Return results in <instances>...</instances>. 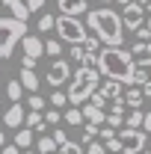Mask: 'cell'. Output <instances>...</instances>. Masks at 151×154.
Wrapping results in <instances>:
<instances>
[{"mask_svg": "<svg viewBox=\"0 0 151 154\" xmlns=\"http://www.w3.org/2000/svg\"><path fill=\"white\" fill-rule=\"evenodd\" d=\"M145 83H151L148 71H145V68H136V74H133V86H131V89H142Z\"/></svg>", "mask_w": 151, "mask_h": 154, "instance_id": "cell-26", "label": "cell"}, {"mask_svg": "<svg viewBox=\"0 0 151 154\" xmlns=\"http://www.w3.org/2000/svg\"><path fill=\"white\" fill-rule=\"evenodd\" d=\"M83 51H86L89 57H98V54H101V42H98L95 36H89L86 42H83Z\"/></svg>", "mask_w": 151, "mask_h": 154, "instance_id": "cell-27", "label": "cell"}, {"mask_svg": "<svg viewBox=\"0 0 151 154\" xmlns=\"http://www.w3.org/2000/svg\"><path fill=\"white\" fill-rule=\"evenodd\" d=\"M45 98H39V95H30V101H27V107H30V113H45Z\"/></svg>", "mask_w": 151, "mask_h": 154, "instance_id": "cell-29", "label": "cell"}, {"mask_svg": "<svg viewBox=\"0 0 151 154\" xmlns=\"http://www.w3.org/2000/svg\"><path fill=\"white\" fill-rule=\"evenodd\" d=\"M59 119H62L59 110H54V107H51V110H45V125H57Z\"/></svg>", "mask_w": 151, "mask_h": 154, "instance_id": "cell-32", "label": "cell"}, {"mask_svg": "<svg viewBox=\"0 0 151 154\" xmlns=\"http://www.w3.org/2000/svg\"><path fill=\"white\" fill-rule=\"evenodd\" d=\"M24 122H27V110H24L21 104H12V107L3 113V125H6V128H18L21 131Z\"/></svg>", "mask_w": 151, "mask_h": 154, "instance_id": "cell-14", "label": "cell"}, {"mask_svg": "<svg viewBox=\"0 0 151 154\" xmlns=\"http://www.w3.org/2000/svg\"><path fill=\"white\" fill-rule=\"evenodd\" d=\"M30 36L27 33V24H21L18 18H0V62L3 59H9L15 54V45L24 42V38Z\"/></svg>", "mask_w": 151, "mask_h": 154, "instance_id": "cell-4", "label": "cell"}, {"mask_svg": "<svg viewBox=\"0 0 151 154\" xmlns=\"http://www.w3.org/2000/svg\"><path fill=\"white\" fill-rule=\"evenodd\" d=\"M39 33H51V30H57V15H48V12H42L36 21Z\"/></svg>", "mask_w": 151, "mask_h": 154, "instance_id": "cell-23", "label": "cell"}, {"mask_svg": "<svg viewBox=\"0 0 151 154\" xmlns=\"http://www.w3.org/2000/svg\"><path fill=\"white\" fill-rule=\"evenodd\" d=\"M98 92L107 98V101H119V98H125V95H122V83H116V80H104Z\"/></svg>", "mask_w": 151, "mask_h": 154, "instance_id": "cell-17", "label": "cell"}, {"mask_svg": "<svg viewBox=\"0 0 151 154\" xmlns=\"http://www.w3.org/2000/svg\"><path fill=\"white\" fill-rule=\"evenodd\" d=\"M21 48H24V59H36L39 62V57L45 54V38H39V36L30 33V36L21 42Z\"/></svg>", "mask_w": 151, "mask_h": 154, "instance_id": "cell-12", "label": "cell"}, {"mask_svg": "<svg viewBox=\"0 0 151 154\" xmlns=\"http://www.w3.org/2000/svg\"><path fill=\"white\" fill-rule=\"evenodd\" d=\"M145 134H148V139H151V113H145V128H142Z\"/></svg>", "mask_w": 151, "mask_h": 154, "instance_id": "cell-37", "label": "cell"}, {"mask_svg": "<svg viewBox=\"0 0 151 154\" xmlns=\"http://www.w3.org/2000/svg\"><path fill=\"white\" fill-rule=\"evenodd\" d=\"M62 119H65V125H71V128H83V125H86V119H83V110H80V107H68V110L62 113Z\"/></svg>", "mask_w": 151, "mask_h": 154, "instance_id": "cell-18", "label": "cell"}, {"mask_svg": "<svg viewBox=\"0 0 151 154\" xmlns=\"http://www.w3.org/2000/svg\"><path fill=\"white\" fill-rule=\"evenodd\" d=\"M15 145H18L21 151H27L30 145H36V139H33V131H30V128H21V131H15Z\"/></svg>", "mask_w": 151, "mask_h": 154, "instance_id": "cell-19", "label": "cell"}, {"mask_svg": "<svg viewBox=\"0 0 151 154\" xmlns=\"http://www.w3.org/2000/svg\"><path fill=\"white\" fill-rule=\"evenodd\" d=\"M48 104H51L54 110H62V107L68 104V95H65V92H54V95H51V101H48Z\"/></svg>", "mask_w": 151, "mask_h": 154, "instance_id": "cell-30", "label": "cell"}, {"mask_svg": "<svg viewBox=\"0 0 151 154\" xmlns=\"http://www.w3.org/2000/svg\"><path fill=\"white\" fill-rule=\"evenodd\" d=\"M51 136H54V142H57L59 148H62V145H65V142H68V134H65V131H62V128H57V131H54V134H51Z\"/></svg>", "mask_w": 151, "mask_h": 154, "instance_id": "cell-33", "label": "cell"}, {"mask_svg": "<svg viewBox=\"0 0 151 154\" xmlns=\"http://www.w3.org/2000/svg\"><path fill=\"white\" fill-rule=\"evenodd\" d=\"M0 104H3V101H0Z\"/></svg>", "mask_w": 151, "mask_h": 154, "instance_id": "cell-48", "label": "cell"}, {"mask_svg": "<svg viewBox=\"0 0 151 154\" xmlns=\"http://www.w3.org/2000/svg\"><path fill=\"white\" fill-rule=\"evenodd\" d=\"M125 98H119V101H110V113H107V128H122L125 125Z\"/></svg>", "mask_w": 151, "mask_h": 154, "instance_id": "cell-13", "label": "cell"}, {"mask_svg": "<svg viewBox=\"0 0 151 154\" xmlns=\"http://www.w3.org/2000/svg\"><path fill=\"white\" fill-rule=\"evenodd\" d=\"M80 110H83V119H86V125H92V128H101V125H107V110H95V107H89V104H83Z\"/></svg>", "mask_w": 151, "mask_h": 154, "instance_id": "cell-15", "label": "cell"}, {"mask_svg": "<svg viewBox=\"0 0 151 154\" xmlns=\"http://www.w3.org/2000/svg\"><path fill=\"white\" fill-rule=\"evenodd\" d=\"M142 89H128L125 92V107H131V110H142Z\"/></svg>", "mask_w": 151, "mask_h": 154, "instance_id": "cell-22", "label": "cell"}, {"mask_svg": "<svg viewBox=\"0 0 151 154\" xmlns=\"http://www.w3.org/2000/svg\"><path fill=\"white\" fill-rule=\"evenodd\" d=\"M116 3H119V6H131L133 0H116Z\"/></svg>", "mask_w": 151, "mask_h": 154, "instance_id": "cell-41", "label": "cell"}, {"mask_svg": "<svg viewBox=\"0 0 151 154\" xmlns=\"http://www.w3.org/2000/svg\"><path fill=\"white\" fill-rule=\"evenodd\" d=\"M125 128L142 131V128H145V113H142V110H131V113H128V119H125Z\"/></svg>", "mask_w": 151, "mask_h": 154, "instance_id": "cell-21", "label": "cell"}, {"mask_svg": "<svg viewBox=\"0 0 151 154\" xmlns=\"http://www.w3.org/2000/svg\"><path fill=\"white\" fill-rule=\"evenodd\" d=\"M0 74H3V62H0Z\"/></svg>", "mask_w": 151, "mask_h": 154, "instance_id": "cell-44", "label": "cell"}, {"mask_svg": "<svg viewBox=\"0 0 151 154\" xmlns=\"http://www.w3.org/2000/svg\"><path fill=\"white\" fill-rule=\"evenodd\" d=\"M6 145H9V142H6V134H3V131H0V151H3V148H6Z\"/></svg>", "mask_w": 151, "mask_h": 154, "instance_id": "cell-39", "label": "cell"}, {"mask_svg": "<svg viewBox=\"0 0 151 154\" xmlns=\"http://www.w3.org/2000/svg\"><path fill=\"white\" fill-rule=\"evenodd\" d=\"M98 3H110V0H98Z\"/></svg>", "mask_w": 151, "mask_h": 154, "instance_id": "cell-45", "label": "cell"}, {"mask_svg": "<svg viewBox=\"0 0 151 154\" xmlns=\"http://www.w3.org/2000/svg\"><path fill=\"white\" fill-rule=\"evenodd\" d=\"M131 54H133L136 68H145L148 71V65H151V42H133Z\"/></svg>", "mask_w": 151, "mask_h": 154, "instance_id": "cell-11", "label": "cell"}, {"mask_svg": "<svg viewBox=\"0 0 151 154\" xmlns=\"http://www.w3.org/2000/svg\"><path fill=\"white\" fill-rule=\"evenodd\" d=\"M9 12H12V18H18L21 24H27V21L33 18V12H39L42 6H45V0H0Z\"/></svg>", "mask_w": 151, "mask_h": 154, "instance_id": "cell-8", "label": "cell"}, {"mask_svg": "<svg viewBox=\"0 0 151 154\" xmlns=\"http://www.w3.org/2000/svg\"><path fill=\"white\" fill-rule=\"evenodd\" d=\"M136 42H151V30H148V27L136 30Z\"/></svg>", "mask_w": 151, "mask_h": 154, "instance_id": "cell-35", "label": "cell"}, {"mask_svg": "<svg viewBox=\"0 0 151 154\" xmlns=\"http://www.w3.org/2000/svg\"><path fill=\"white\" fill-rule=\"evenodd\" d=\"M133 3H139L142 9H148V6H151V0H133Z\"/></svg>", "mask_w": 151, "mask_h": 154, "instance_id": "cell-40", "label": "cell"}, {"mask_svg": "<svg viewBox=\"0 0 151 154\" xmlns=\"http://www.w3.org/2000/svg\"><path fill=\"white\" fill-rule=\"evenodd\" d=\"M59 15L65 18H80V15H89V3L86 0H57Z\"/></svg>", "mask_w": 151, "mask_h": 154, "instance_id": "cell-10", "label": "cell"}, {"mask_svg": "<svg viewBox=\"0 0 151 154\" xmlns=\"http://www.w3.org/2000/svg\"><path fill=\"white\" fill-rule=\"evenodd\" d=\"M86 27L104 48H122L125 45V24L116 9H89Z\"/></svg>", "mask_w": 151, "mask_h": 154, "instance_id": "cell-1", "label": "cell"}, {"mask_svg": "<svg viewBox=\"0 0 151 154\" xmlns=\"http://www.w3.org/2000/svg\"><path fill=\"white\" fill-rule=\"evenodd\" d=\"M145 27H148V30H151V15H148V21H145Z\"/></svg>", "mask_w": 151, "mask_h": 154, "instance_id": "cell-42", "label": "cell"}, {"mask_svg": "<svg viewBox=\"0 0 151 154\" xmlns=\"http://www.w3.org/2000/svg\"><path fill=\"white\" fill-rule=\"evenodd\" d=\"M0 154H21V148L15 145V142H9V145H6V148H3Z\"/></svg>", "mask_w": 151, "mask_h": 154, "instance_id": "cell-36", "label": "cell"}, {"mask_svg": "<svg viewBox=\"0 0 151 154\" xmlns=\"http://www.w3.org/2000/svg\"><path fill=\"white\" fill-rule=\"evenodd\" d=\"M57 38L59 42H65L68 48H74V45H83L86 38L92 36L89 33V27L83 24L80 18H65V15H57Z\"/></svg>", "mask_w": 151, "mask_h": 154, "instance_id": "cell-5", "label": "cell"}, {"mask_svg": "<svg viewBox=\"0 0 151 154\" xmlns=\"http://www.w3.org/2000/svg\"><path fill=\"white\" fill-rule=\"evenodd\" d=\"M71 74H74V68H71V62H68V59H54V62H51V68H48V74H45V80H48V86H51L54 92H59V86H62V83H68Z\"/></svg>", "mask_w": 151, "mask_h": 154, "instance_id": "cell-7", "label": "cell"}, {"mask_svg": "<svg viewBox=\"0 0 151 154\" xmlns=\"http://www.w3.org/2000/svg\"><path fill=\"white\" fill-rule=\"evenodd\" d=\"M116 139H119L122 154H142L145 151V142H148V134L145 131H133V128H122Z\"/></svg>", "mask_w": 151, "mask_h": 154, "instance_id": "cell-6", "label": "cell"}, {"mask_svg": "<svg viewBox=\"0 0 151 154\" xmlns=\"http://www.w3.org/2000/svg\"><path fill=\"white\" fill-rule=\"evenodd\" d=\"M142 154H151V151H142Z\"/></svg>", "mask_w": 151, "mask_h": 154, "instance_id": "cell-46", "label": "cell"}, {"mask_svg": "<svg viewBox=\"0 0 151 154\" xmlns=\"http://www.w3.org/2000/svg\"><path fill=\"white\" fill-rule=\"evenodd\" d=\"M98 136H101V139H104V145H107V142H110V139H116L119 134H116L113 128H101V134H98Z\"/></svg>", "mask_w": 151, "mask_h": 154, "instance_id": "cell-34", "label": "cell"}, {"mask_svg": "<svg viewBox=\"0 0 151 154\" xmlns=\"http://www.w3.org/2000/svg\"><path fill=\"white\" fill-rule=\"evenodd\" d=\"M101 86V71L98 68H89V65H80L74 68V74L68 80V104H86L89 98L98 92Z\"/></svg>", "mask_w": 151, "mask_h": 154, "instance_id": "cell-3", "label": "cell"}, {"mask_svg": "<svg viewBox=\"0 0 151 154\" xmlns=\"http://www.w3.org/2000/svg\"><path fill=\"white\" fill-rule=\"evenodd\" d=\"M98 71L107 80H116L122 86L125 83L133 86V74H136L133 54L125 51V48H101V54H98Z\"/></svg>", "mask_w": 151, "mask_h": 154, "instance_id": "cell-2", "label": "cell"}, {"mask_svg": "<svg viewBox=\"0 0 151 154\" xmlns=\"http://www.w3.org/2000/svg\"><path fill=\"white\" fill-rule=\"evenodd\" d=\"M21 154H36V151H21Z\"/></svg>", "mask_w": 151, "mask_h": 154, "instance_id": "cell-43", "label": "cell"}, {"mask_svg": "<svg viewBox=\"0 0 151 154\" xmlns=\"http://www.w3.org/2000/svg\"><path fill=\"white\" fill-rule=\"evenodd\" d=\"M57 154H65V151H57Z\"/></svg>", "mask_w": 151, "mask_h": 154, "instance_id": "cell-47", "label": "cell"}, {"mask_svg": "<svg viewBox=\"0 0 151 154\" xmlns=\"http://www.w3.org/2000/svg\"><path fill=\"white\" fill-rule=\"evenodd\" d=\"M59 145L54 142V136H39L36 139V154H57Z\"/></svg>", "mask_w": 151, "mask_h": 154, "instance_id": "cell-20", "label": "cell"}, {"mask_svg": "<svg viewBox=\"0 0 151 154\" xmlns=\"http://www.w3.org/2000/svg\"><path fill=\"white\" fill-rule=\"evenodd\" d=\"M68 59H74V62H80V65H86V51H83V45L68 48Z\"/></svg>", "mask_w": 151, "mask_h": 154, "instance_id": "cell-28", "label": "cell"}, {"mask_svg": "<svg viewBox=\"0 0 151 154\" xmlns=\"http://www.w3.org/2000/svg\"><path fill=\"white\" fill-rule=\"evenodd\" d=\"M142 98H151V83H145V86H142Z\"/></svg>", "mask_w": 151, "mask_h": 154, "instance_id": "cell-38", "label": "cell"}, {"mask_svg": "<svg viewBox=\"0 0 151 154\" xmlns=\"http://www.w3.org/2000/svg\"><path fill=\"white\" fill-rule=\"evenodd\" d=\"M86 104H89V107H95V110H104V107H107V104H110V101H107V98L101 95V92H95V95L89 98V101H86Z\"/></svg>", "mask_w": 151, "mask_h": 154, "instance_id": "cell-31", "label": "cell"}, {"mask_svg": "<svg viewBox=\"0 0 151 154\" xmlns=\"http://www.w3.org/2000/svg\"><path fill=\"white\" fill-rule=\"evenodd\" d=\"M122 24H125V30H131V33L142 30V27H145V9H142L139 3L125 6V9H122Z\"/></svg>", "mask_w": 151, "mask_h": 154, "instance_id": "cell-9", "label": "cell"}, {"mask_svg": "<svg viewBox=\"0 0 151 154\" xmlns=\"http://www.w3.org/2000/svg\"><path fill=\"white\" fill-rule=\"evenodd\" d=\"M21 92H24L21 80H9V83H6V95H9L12 104H21Z\"/></svg>", "mask_w": 151, "mask_h": 154, "instance_id": "cell-24", "label": "cell"}, {"mask_svg": "<svg viewBox=\"0 0 151 154\" xmlns=\"http://www.w3.org/2000/svg\"><path fill=\"white\" fill-rule=\"evenodd\" d=\"M18 80H21V86H24L27 92H33V95L39 92V83H42V80H39V74H36V71H30V68H21Z\"/></svg>", "mask_w": 151, "mask_h": 154, "instance_id": "cell-16", "label": "cell"}, {"mask_svg": "<svg viewBox=\"0 0 151 154\" xmlns=\"http://www.w3.org/2000/svg\"><path fill=\"white\" fill-rule=\"evenodd\" d=\"M45 54L59 59V54H62V42H59V38H45Z\"/></svg>", "mask_w": 151, "mask_h": 154, "instance_id": "cell-25", "label": "cell"}]
</instances>
